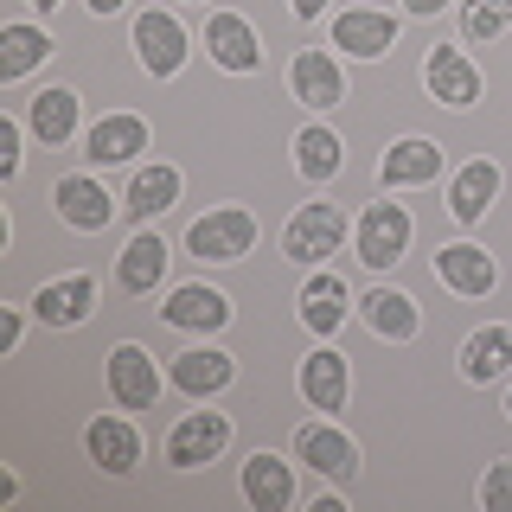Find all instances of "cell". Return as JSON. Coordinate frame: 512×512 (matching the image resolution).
<instances>
[{
	"label": "cell",
	"instance_id": "6da1fadb",
	"mask_svg": "<svg viewBox=\"0 0 512 512\" xmlns=\"http://www.w3.org/2000/svg\"><path fill=\"white\" fill-rule=\"evenodd\" d=\"M340 244H346V212L340 205H301V212L288 218V231H282V256H295L301 269L327 263Z\"/></svg>",
	"mask_w": 512,
	"mask_h": 512
},
{
	"label": "cell",
	"instance_id": "7a4b0ae2",
	"mask_svg": "<svg viewBox=\"0 0 512 512\" xmlns=\"http://www.w3.org/2000/svg\"><path fill=\"white\" fill-rule=\"evenodd\" d=\"M186 244H192V256H205V263H237V256H250V244H256V218L244 205H218V212H205L186 231Z\"/></svg>",
	"mask_w": 512,
	"mask_h": 512
},
{
	"label": "cell",
	"instance_id": "3957f363",
	"mask_svg": "<svg viewBox=\"0 0 512 512\" xmlns=\"http://www.w3.org/2000/svg\"><path fill=\"white\" fill-rule=\"evenodd\" d=\"M410 250V212L404 205H365L359 212V263L391 269Z\"/></svg>",
	"mask_w": 512,
	"mask_h": 512
},
{
	"label": "cell",
	"instance_id": "277c9868",
	"mask_svg": "<svg viewBox=\"0 0 512 512\" xmlns=\"http://www.w3.org/2000/svg\"><path fill=\"white\" fill-rule=\"evenodd\" d=\"M224 442H231V423H224L218 410H192V416H180V429L167 436V461H173V468H205V461L224 455Z\"/></svg>",
	"mask_w": 512,
	"mask_h": 512
},
{
	"label": "cell",
	"instance_id": "5b68a950",
	"mask_svg": "<svg viewBox=\"0 0 512 512\" xmlns=\"http://www.w3.org/2000/svg\"><path fill=\"white\" fill-rule=\"evenodd\" d=\"M109 397H116L122 410H154L160 372H154V359L141 346H116V352H109Z\"/></svg>",
	"mask_w": 512,
	"mask_h": 512
},
{
	"label": "cell",
	"instance_id": "8992f818",
	"mask_svg": "<svg viewBox=\"0 0 512 512\" xmlns=\"http://www.w3.org/2000/svg\"><path fill=\"white\" fill-rule=\"evenodd\" d=\"M429 96H436L442 109H468V103H480V71L468 58L455 52V45H429Z\"/></svg>",
	"mask_w": 512,
	"mask_h": 512
},
{
	"label": "cell",
	"instance_id": "52a82bcc",
	"mask_svg": "<svg viewBox=\"0 0 512 512\" xmlns=\"http://www.w3.org/2000/svg\"><path fill=\"white\" fill-rule=\"evenodd\" d=\"M295 455L308 461L314 474H327V480H352V474H359V448H352L340 429H327V423H301L295 429Z\"/></svg>",
	"mask_w": 512,
	"mask_h": 512
},
{
	"label": "cell",
	"instance_id": "ba28073f",
	"mask_svg": "<svg viewBox=\"0 0 512 512\" xmlns=\"http://www.w3.org/2000/svg\"><path fill=\"white\" fill-rule=\"evenodd\" d=\"M135 52H141V64H148L154 77H173L186 64L180 20H173V13H141V20H135Z\"/></svg>",
	"mask_w": 512,
	"mask_h": 512
},
{
	"label": "cell",
	"instance_id": "9c48e42d",
	"mask_svg": "<svg viewBox=\"0 0 512 512\" xmlns=\"http://www.w3.org/2000/svg\"><path fill=\"white\" fill-rule=\"evenodd\" d=\"M391 39H397V20L391 13H372V7H352L333 20V45L352 58H384L391 52Z\"/></svg>",
	"mask_w": 512,
	"mask_h": 512
},
{
	"label": "cell",
	"instance_id": "30bf717a",
	"mask_svg": "<svg viewBox=\"0 0 512 512\" xmlns=\"http://www.w3.org/2000/svg\"><path fill=\"white\" fill-rule=\"evenodd\" d=\"M205 52H212L224 71H256V64H263V45H256L250 20H237V13H212V20H205Z\"/></svg>",
	"mask_w": 512,
	"mask_h": 512
},
{
	"label": "cell",
	"instance_id": "8fae6325",
	"mask_svg": "<svg viewBox=\"0 0 512 512\" xmlns=\"http://www.w3.org/2000/svg\"><path fill=\"white\" fill-rule=\"evenodd\" d=\"M52 199H58V212H64V224H77V231H103L109 224V192L90 180V173H64V180L52 186Z\"/></svg>",
	"mask_w": 512,
	"mask_h": 512
},
{
	"label": "cell",
	"instance_id": "7c38bea8",
	"mask_svg": "<svg viewBox=\"0 0 512 512\" xmlns=\"http://www.w3.org/2000/svg\"><path fill=\"white\" fill-rule=\"evenodd\" d=\"M244 500L256 512H288V506H295V474H288V461L250 455L244 461Z\"/></svg>",
	"mask_w": 512,
	"mask_h": 512
},
{
	"label": "cell",
	"instance_id": "4fadbf2b",
	"mask_svg": "<svg viewBox=\"0 0 512 512\" xmlns=\"http://www.w3.org/2000/svg\"><path fill=\"white\" fill-rule=\"evenodd\" d=\"M301 397L314 410H346V352H308L301 359Z\"/></svg>",
	"mask_w": 512,
	"mask_h": 512
},
{
	"label": "cell",
	"instance_id": "5bb4252c",
	"mask_svg": "<svg viewBox=\"0 0 512 512\" xmlns=\"http://www.w3.org/2000/svg\"><path fill=\"white\" fill-rule=\"evenodd\" d=\"M84 442H90V461H96L103 474H128V468L141 461V436L122 423V416H96Z\"/></svg>",
	"mask_w": 512,
	"mask_h": 512
},
{
	"label": "cell",
	"instance_id": "9a60e30c",
	"mask_svg": "<svg viewBox=\"0 0 512 512\" xmlns=\"http://www.w3.org/2000/svg\"><path fill=\"white\" fill-rule=\"evenodd\" d=\"M84 148H90V160H96V167H116V160H135L141 148H148V122H141V116H103V122L90 128V141H84Z\"/></svg>",
	"mask_w": 512,
	"mask_h": 512
},
{
	"label": "cell",
	"instance_id": "2e32d148",
	"mask_svg": "<svg viewBox=\"0 0 512 512\" xmlns=\"http://www.w3.org/2000/svg\"><path fill=\"white\" fill-rule=\"evenodd\" d=\"M436 269H442V282L455 288V295H493V282H500L493 256L474 250V244H448V250L436 256Z\"/></svg>",
	"mask_w": 512,
	"mask_h": 512
},
{
	"label": "cell",
	"instance_id": "e0dca14e",
	"mask_svg": "<svg viewBox=\"0 0 512 512\" xmlns=\"http://www.w3.org/2000/svg\"><path fill=\"white\" fill-rule=\"evenodd\" d=\"M90 301H96V282L90 276H64V282H45L39 288L32 314H39L45 327H77V320L90 314Z\"/></svg>",
	"mask_w": 512,
	"mask_h": 512
},
{
	"label": "cell",
	"instance_id": "ac0fdd59",
	"mask_svg": "<svg viewBox=\"0 0 512 512\" xmlns=\"http://www.w3.org/2000/svg\"><path fill=\"white\" fill-rule=\"evenodd\" d=\"M493 192H500V167H493V160H468V167L455 173V186H448V212H455V224H474L493 205Z\"/></svg>",
	"mask_w": 512,
	"mask_h": 512
},
{
	"label": "cell",
	"instance_id": "d6986e66",
	"mask_svg": "<svg viewBox=\"0 0 512 512\" xmlns=\"http://www.w3.org/2000/svg\"><path fill=\"white\" fill-rule=\"evenodd\" d=\"M359 314H365V327H372V333H384V340H410V333L423 327L416 301L397 295V288H372V295H359Z\"/></svg>",
	"mask_w": 512,
	"mask_h": 512
},
{
	"label": "cell",
	"instance_id": "ffe728a7",
	"mask_svg": "<svg viewBox=\"0 0 512 512\" xmlns=\"http://www.w3.org/2000/svg\"><path fill=\"white\" fill-rule=\"evenodd\" d=\"M173 320V327H205V333H218L224 320H231V301L218 295V288H205V282H192V288H173V301L160 308Z\"/></svg>",
	"mask_w": 512,
	"mask_h": 512
},
{
	"label": "cell",
	"instance_id": "44dd1931",
	"mask_svg": "<svg viewBox=\"0 0 512 512\" xmlns=\"http://www.w3.org/2000/svg\"><path fill=\"white\" fill-rule=\"evenodd\" d=\"M288 84H295V96H301V103H308V109H333V103H340V64H333L327 52H301L295 58V71H288Z\"/></svg>",
	"mask_w": 512,
	"mask_h": 512
},
{
	"label": "cell",
	"instance_id": "7402d4cb",
	"mask_svg": "<svg viewBox=\"0 0 512 512\" xmlns=\"http://www.w3.org/2000/svg\"><path fill=\"white\" fill-rule=\"evenodd\" d=\"M167 276V244H160L154 231H141L135 244L122 250V263H116V282L128 288V295H148V288Z\"/></svg>",
	"mask_w": 512,
	"mask_h": 512
},
{
	"label": "cell",
	"instance_id": "603a6c76",
	"mask_svg": "<svg viewBox=\"0 0 512 512\" xmlns=\"http://www.w3.org/2000/svg\"><path fill=\"white\" fill-rule=\"evenodd\" d=\"M512 365V327H480L468 346H461V378H474V384H487V378H500Z\"/></svg>",
	"mask_w": 512,
	"mask_h": 512
},
{
	"label": "cell",
	"instance_id": "cb8c5ba5",
	"mask_svg": "<svg viewBox=\"0 0 512 512\" xmlns=\"http://www.w3.org/2000/svg\"><path fill=\"white\" fill-rule=\"evenodd\" d=\"M173 384H180L186 397H218L224 384H231V359H224V352H180V359H173Z\"/></svg>",
	"mask_w": 512,
	"mask_h": 512
},
{
	"label": "cell",
	"instance_id": "d4e9b609",
	"mask_svg": "<svg viewBox=\"0 0 512 512\" xmlns=\"http://www.w3.org/2000/svg\"><path fill=\"white\" fill-rule=\"evenodd\" d=\"M436 167H442L436 141H397L378 173H384V186H423V180H436Z\"/></svg>",
	"mask_w": 512,
	"mask_h": 512
},
{
	"label": "cell",
	"instance_id": "484cf974",
	"mask_svg": "<svg viewBox=\"0 0 512 512\" xmlns=\"http://www.w3.org/2000/svg\"><path fill=\"white\" fill-rule=\"evenodd\" d=\"M32 135L52 141V148H64V141L77 135V96L71 90H39V96H32Z\"/></svg>",
	"mask_w": 512,
	"mask_h": 512
},
{
	"label": "cell",
	"instance_id": "4316f807",
	"mask_svg": "<svg viewBox=\"0 0 512 512\" xmlns=\"http://www.w3.org/2000/svg\"><path fill=\"white\" fill-rule=\"evenodd\" d=\"M301 320H308L314 333H333L346 320V282L340 276H314L301 288Z\"/></svg>",
	"mask_w": 512,
	"mask_h": 512
},
{
	"label": "cell",
	"instance_id": "83f0119b",
	"mask_svg": "<svg viewBox=\"0 0 512 512\" xmlns=\"http://www.w3.org/2000/svg\"><path fill=\"white\" fill-rule=\"evenodd\" d=\"M173 199H180V173L173 167H141L135 186H128V212L135 218H160Z\"/></svg>",
	"mask_w": 512,
	"mask_h": 512
},
{
	"label": "cell",
	"instance_id": "f1b7e54d",
	"mask_svg": "<svg viewBox=\"0 0 512 512\" xmlns=\"http://www.w3.org/2000/svg\"><path fill=\"white\" fill-rule=\"evenodd\" d=\"M295 167L308 173V180H333V173H340V135H333V128H301Z\"/></svg>",
	"mask_w": 512,
	"mask_h": 512
},
{
	"label": "cell",
	"instance_id": "f546056e",
	"mask_svg": "<svg viewBox=\"0 0 512 512\" xmlns=\"http://www.w3.org/2000/svg\"><path fill=\"white\" fill-rule=\"evenodd\" d=\"M45 52H52V45H45V32H32V26H7V32H0V77H26Z\"/></svg>",
	"mask_w": 512,
	"mask_h": 512
},
{
	"label": "cell",
	"instance_id": "4dcf8cb0",
	"mask_svg": "<svg viewBox=\"0 0 512 512\" xmlns=\"http://www.w3.org/2000/svg\"><path fill=\"white\" fill-rule=\"evenodd\" d=\"M512 26V0H468L461 7V39H493V32H506Z\"/></svg>",
	"mask_w": 512,
	"mask_h": 512
},
{
	"label": "cell",
	"instance_id": "1f68e13d",
	"mask_svg": "<svg viewBox=\"0 0 512 512\" xmlns=\"http://www.w3.org/2000/svg\"><path fill=\"white\" fill-rule=\"evenodd\" d=\"M480 506L487 512H512V461H493L487 480H480Z\"/></svg>",
	"mask_w": 512,
	"mask_h": 512
},
{
	"label": "cell",
	"instance_id": "d6a6232c",
	"mask_svg": "<svg viewBox=\"0 0 512 512\" xmlns=\"http://www.w3.org/2000/svg\"><path fill=\"white\" fill-rule=\"evenodd\" d=\"M0 173H20V122H0Z\"/></svg>",
	"mask_w": 512,
	"mask_h": 512
},
{
	"label": "cell",
	"instance_id": "836d02e7",
	"mask_svg": "<svg viewBox=\"0 0 512 512\" xmlns=\"http://www.w3.org/2000/svg\"><path fill=\"white\" fill-rule=\"evenodd\" d=\"M20 346V314H0V352Z\"/></svg>",
	"mask_w": 512,
	"mask_h": 512
},
{
	"label": "cell",
	"instance_id": "e575fe53",
	"mask_svg": "<svg viewBox=\"0 0 512 512\" xmlns=\"http://www.w3.org/2000/svg\"><path fill=\"white\" fill-rule=\"evenodd\" d=\"M288 7H295V13H301V20H314V13H320V7H327V0H288Z\"/></svg>",
	"mask_w": 512,
	"mask_h": 512
},
{
	"label": "cell",
	"instance_id": "d590c367",
	"mask_svg": "<svg viewBox=\"0 0 512 512\" xmlns=\"http://www.w3.org/2000/svg\"><path fill=\"white\" fill-rule=\"evenodd\" d=\"M404 7H410V13H442L448 0H404Z\"/></svg>",
	"mask_w": 512,
	"mask_h": 512
},
{
	"label": "cell",
	"instance_id": "8d00e7d4",
	"mask_svg": "<svg viewBox=\"0 0 512 512\" xmlns=\"http://www.w3.org/2000/svg\"><path fill=\"white\" fill-rule=\"evenodd\" d=\"M122 7V0H90V13H116Z\"/></svg>",
	"mask_w": 512,
	"mask_h": 512
},
{
	"label": "cell",
	"instance_id": "74e56055",
	"mask_svg": "<svg viewBox=\"0 0 512 512\" xmlns=\"http://www.w3.org/2000/svg\"><path fill=\"white\" fill-rule=\"evenodd\" d=\"M32 7H45V13H52V7H58V0H32Z\"/></svg>",
	"mask_w": 512,
	"mask_h": 512
},
{
	"label": "cell",
	"instance_id": "f35d334b",
	"mask_svg": "<svg viewBox=\"0 0 512 512\" xmlns=\"http://www.w3.org/2000/svg\"><path fill=\"white\" fill-rule=\"evenodd\" d=\"M506 416H512V397H506Z\"/></svg>",
	"mask_w": 512,
	"mask_h": 512
}]
</instances>
